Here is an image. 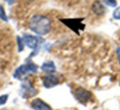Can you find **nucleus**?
I'll return each mask as SVG.
<instances>
[{"label": "nucleus", "instance_id": "5", "mask_svg": "<svg viewBox=\"0 0 120 110\" xmlns=\"http://www.w3.org/2000/svg\"><path fill=\"white\" fill-rule=\"evenodd\" d=\"M37 93H38V90L32 85V84L29 80H26L22 83L21 86V94L23 98H32L35 95H36Z\"/></svg>", "mask_w": 120, "mask_h": 110}, {"label": "nucleus", "instance_id": "4", "mask_svg": "<svg viewBox=\"0 0 120 110\" xmlns=\"http://www.w3.org/2000/svg\"><path fill=\"white\" fill-rule=\"evenodd\" d=\"M84 18H68V19H60V21L64 24H65L68 27L75 32L77 34H80V31L84 30L85 24L83 23Z\"/></svg>", "mask_w": 120, "mask_h": 110}, {"label": "nucleus", "instance_id": "8", "mask_svg": "<svg viewBox=\"0 0 120 110\" xmlns=\"http://www.w3.org/2000/svg\"><path fill=\"white\" fill-rule=\"evenodd\" d=\"M31 108L34 110H52V108L45 103V101L41 99V98H35L32 100L31 103Z\"/></svg>", "mask_w": 120, "mask_h": 110}, {"label": "nucleus", "instance_id": "16", "mask_svg": "<svg viewBox=\"0 0 120 110\" xmlns=\"http://www.w3.org/2000/svg\"><path fill=\"white\" fill-rule=\"evenodd\" d=\"M116 54H117V57H118V63L120 65V47H118L116 50Z\"/></svg>", "mask_w": 120, "mask_h": 110}, {"label": "nucleus", "instance_id": "9", "mask_svg": "<svg viewBox=\"0 0 120 110\" xmlns=\"http://www.w3.org/2000/svg\"><path fill=\"white\" fill-rule=\"evenodd\" d=\"M91 11L96 16H103L105 13V8L100 0H95L91 5Z\"/></svg>", "mask_w": 120, "mask_h": 110}, {"label": "nucleus", "instance_id": "14", "mask_svg": "<svg viewBox=\"0 0 120 110\" xmlns=\"http://www.w3.org/2000/svg\"><path fill=\"white\" fill-rule=\"evenodd\" d=\"M113 17L115 20H120V6L115 8L113 13Z\"/></svg>", "mask_w": 120, "mask_h": 110}, {"label": "nucleus", "instance_id": "12", "mask_svg": "<svg viewBox=\"0 0 120 110\" xmlns=\"http://www.w3.org/2000/svg\"><path fill=\"white\" fill-rule=\"evenodd\" d=\"M103 3L105 5L109 6V7H111V8H115L118 5L116 0H103Z\"/></svg>", "mask_w": 120, "mask_h": 110}, {"label": "nucleus", "instance_id": "13", "mask_svg": "<svg viewBox=\"0 0 120 110\" xmlns=\"http://www.w3.org/2000/svg\"><path fill=\"white\" fill-rule=\"evenodd\" d=\"M17 45H18V51L21 52L23 51L24 49V42H23V40H22V37H19L17 36Z\"/></svg>", "mask_w": 120, "mask_h": 110}, {"label": "nucleus", "instance_id": "1", "mask_svg": "<svg viewBox=\"0 0 120 110\" xmlns=\"http://www.w3.org/2000/svg\"><path fill=\"white\" fill-rule=\"evenodd\" d=\"M29 28L37 35L45 36L51 30V21L46 16L36 14L32 16L29 20Z\"/></svg>", "mask_w": 120, "mask_h": 110}, {"label": "nucleus", "instance_id": "6", "mask_svg": "<svg viewBox=\"0 0 120 110\" xmlns=\"http://www.w3.org/2000/svg\"><path fill=\"white\" fill-rule=\"evenodd\" d=\"M73 95L77 101L80 102L81 103H83V104L86 103L92 96L90 91L82 88V87H78V88L75 89L73 92Z\"/></svg>", "mask_w": 120, "mask_h": 110}, {"label": "nucleus", "instance_id": "17", "mask_svg": "<svg viewBox=\"0 0 120 110\" xmlns=\"http://www.w3.org/2000/svg\"><path fill=\"white\" fill-rule=\"evenodd\" d=\"M4 1H5V2H7L8 4V5H12V4L15 3V0H4Z\"/></svg>", "mask_w": 120, "mask_h": 110}, {"label": "nucleus", "instance_id": "3", "mask_svg": "<svg viewBox=\"0 0 120 110\" xmlns=\"http://www.w3.org/2000/svg\"><path fill=\"white\" fill-rule=\"evenodd\" d=\"M22 40H23L24 45L27 46L29 48L32 49L33 52L30 55V56H33L37 54L40 48V38L35 36L30 35V34H23L22 36Z\"/></svg>", "mask_w": 120, "mask_h": 110}, {"label": "nucleus", "instance_id": "2", "mask_svg": "<svg viewBox=\"0 0 120 110\" xmlns=\"http://www.w3.org/2000/svg\"><path fill=\"white\" fill-rule=\"evenodd\" d=\"M38 71V65L32 62L30 60H28L26 63L22 65L15 70L13 74V77L19 80H22L28 75L30 72L35 74Z\"/></svg>", "mask_w": 120, "mask_h": 110}, {"label": "nucleus", "instance_id": "11", "mask_svg": "<svg viewBox=\"0 0 120 110\" xmlns=\"http://www.w3.org/2000/svg\"><path fill=\"white\" fill-rule=\"evenodd\" d=\"M0 19L3 20L4 22H8V16L6 14L5 10H4V8L2 5H0Z\"/></svg>", "mask_w": 120, "mask_h": 110}, {"label": "nucleus", "instance_id": "15", "mask_svg": "<svg viewBox=\"0 0 120 110\" xmlns=\"http://www.w3.org/2000/svg\"><path fill=\"white\" fill-rule=\"evenodd\" d=\"M8 98V94H4L0 96V105H4L7 103Z\"/></svg>", "mask_w": 120, "mask_h": 110}, {"label": "nucleus", "instance_id": "19", "mask_svg": "<svg viewBox=\"0 0 120 110\" xmlns=\"http://www.w3.org/2000/svg\"><path fill=\"white\" fill-rule=\"evenodd\" d=\"M119 86H120V80H119Z\"/></svg>", "mask_w": 120, "mask_h": 110}, {"label": "nucleus", "instance_id": "7", "mask_svg": "<svg viewBox=\"0 0 120 110\" xmlns=\"http://www.w3.org/2000/svg\"><path fill=\"white\" fill-rule=\"evenodd\" d=\"M42 83H43L44 86L47 89H50L55 87L56 85L60 84V80L57 75L53 73L48 74L42 78Z\"/></svg>", "mask_w": 120, "mask_h": 110}, {"label": "nucleus", "instance_id": "18", "mask_svg": "<svg viewBox=\"0 0 120 110\" xmlns=\"http://www.w3.org/2000/svg\"><path fill=\"white\" fill-rule=\"evenodd\" d=\"M0 110H7L6 108H2V109H0Z\"/></svg>", "mask_w": 120, "mask_h": 110}, {"label": "nucleus", "instance_id": "10", "mask_svg": "<svg viewBox=\"0 0 120 110\" xmlns=\"http://www.w3.org/2000/svg\"><path fill=\"white\" fill-rule=\"evenodd\" d=\"M40 69H41L42 71H45L48 74H51L55 71L56 67H55V65H54V63H53V61L49 60V61H45V63L42 64Z\"/></svg>", "mask_w": 120, "mask_h": 110}]
</instances>
